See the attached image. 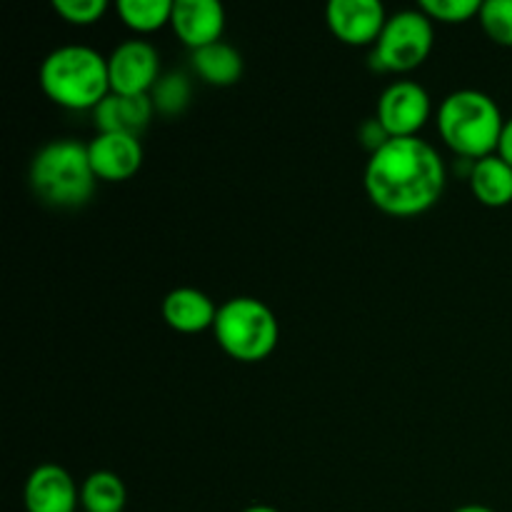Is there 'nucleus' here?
Segmentation results:
<instances>
[{"label":"nucleus","instance_id":"f257e3e1","mask_svg":"<svg viewBox=\"0 0 512 512\" xmlns=\"http://www.w3.org/2000/svg\"><path fill=\"white\" fill-rule=\"evenodd\" d=\"M365 193L385 215L415 218L443 198L448 168L438 150L418 138H390L365 165Z\"/></svg>","mask_w":512,"mask_h":512},{"label":"nucleus","instance_id":"f03ea898","mask_svg":"<svg viewBox=\"0 0 512 512\" xmlns=\"http://www.w3.org/2000/svg\"><path fill=\"white\" fill-rule=\"evenodd\" d=\"M40 90L68 110H95L110 95L108 58L88 45H60L40 63Z\"/></svg>","mask_w":512,"mask_h":512},{"label":"nucleus","instance_id":"7ed1b4c3","mask_svg":"<svg viewBox=\"0 0 512 512\" xmlns=\"http://www.w3.org/2000/svg\"><path fill=\"white\" fill-rule=\"evenodd\" d=\"M438 133L443 143L463 160H480L498 153L505 118L500 105L483 90H455L440 103Z\"/></svg>","mask_w":512,"mask_h":512},{"label":"nucleus","instance_id":"20e7f679","mask_svg":"<svg viewBox=\"0 0 512 512\" xmlns=\"http://www.w3.org/2000/svg\"><path fill=\"white\" fill-rule=\"evenodd\" d=\"M30 188L50 208H83L95 193L93 165L88 145L75 138L45 143L30 160Z\"/></svg>","mask_w":512,"mask_h":512},{"label":"nucleus","instance_id":"39448f33","mask_svg":"<svg viewBox=\"0 0 512 512\" xmlns=\"http://www.w3.org/2000/svg\"><path fill=\"white\" fill-rule=\"evenodd\" d=\"M213 333L225 355L240 363H260L278 348L280 325L263 300L238 295L218 308Z\"/></svg>","mask_w":512,"mask_h":512},{"label":"nucleus","instance_id":"423d86ee","mask_svg":"<svg viewBox=\"0 0 512 512\" xmlns=\"http://www.w3.org/2000/svg\"><path fill=\"white\" fill-rule=\"evenodd\" d=\"M433 38V20L420 8L393 13L373 45L370 68L380 73H410L428 60Z\"/></svg>","mask_w":512,"mask_h":512},{"label":"nucleus","instance_id":"0eeeda50","mask_svg":"<svg viewBox=\"0 0 512 512\" xmlns=\"http://www.w3.org/2000/svg\"><path fill=\"white\" fill-rule=\"evenodd\" d=\"M433 103L428 90L415 80H398L388 85L378 98L375 118L390 138H418L430 120Z\"/></svg>","mask_w":512,"mask_h":512},{"label":"nucleus","instance_id":"6e6552de","mask_svg":"<svg viewBox=\"0 0 512 512\" xmlns=\"http://www.w3.org/2000/svg\"><path fill=\"white\" fill-rule=\"evenodd\" d=\"M110 93L150 95L160 80V53L148 40H125L108 55Z\"/></svg>","mask_w":512,"mask_h":512},{"label":"nucleus","instance_id":"1a4fd4ad","mask_svg":"<svg viewBox=\"0 0 512 512\" xmlns=\"http://www.w3.org/2000/svg\"><path fill=\"white\" fill-rule=\"evenodd\" d=\"M388 18L380 0H330L325 8L330 33L353 48L378 43Z\"/></svg>","mask_w":512,"mask_h":512},{"label":"nucleus","instance_id":"9d476101","mask_svg":"<svg viewBox=\"0 0 512 512\" xmlns=\"http://www.w3.org/2000/svg\"><path fill=\"white\" fill-rule=\"evenodd\" d=\"M23 503L28 512H78L80 488L68 470L45 463L25 480Z\"/></svg>","mask_w":512,"mask_h":512},{"label":"nucleus","instance_id":"9b49d317","mask_svg":"<svg viewBox=\"0 0 512 512\" xmlns=\"http://www.w3.org/2000/svg\"><path fill=\"white\" fill-rule=\"evenodd\" d=\"M170 28L195 53L223 38L225 8L218 0H173Z\"/></svg>","mask_w":512,"mask_h":512},{"label":"nucleus","instance_id":"f8f14e48","mask_svg":"<svg viewBox=\"0 0 512 512\" xmlns=\"http://www.w3.org/2000/svg\"><path fill=\"white\" fill-rule=\"evenodd\" d=\"M88 155L95 178L105 183H123L143 165V145L135 135L98 133L88 143Z\"/></svg>","mask_w":512,"mask_h":512},{"label":"nucleus","instance_id":"ddd939ff","mask_svg":"<svg viewBox=\"0 0 512 512\" xmlns=\"http://www.w3.org/2000/svg\"><path fill=\"white\" fill-rule=\"evenodd\" d=\"M155 108L150 95H118L110 93L98 108L93 110V120L98 133H123L140 135L150 125Z\"/></svg>","mask_w":512,"mask_h":512},{"label":"nucleus","instance_id":"4468645a","mask_svg":"<svg viewBox=\"0 0 512 512\" xmlns=\"http://www.w3.org/2000/svg\"><path fill=\"white\" fill-rule=\"evenodd\" d=\"M160 313L170 328L193 335L213 328L218 318V305L198 288H175L163 298Z\"/></svg>","mask_w":512,"mask_h":512},{"label":"nucleus","instance_id":"2eb2a0df","mask_svg":"<svg viewBox=\"0 0 512 512\" xmlns=\"http://www.w3.org/2000/svg\"><path fill=\"white\" fill-rule=\"evenodd\" d=\"M475 200L488 208H505L512 203V165L498 153L475 160L468 173Z\"/></svg>","mask_w":512,"mask_h":512},{"label":"nucleus","instance_id":"dca6fc26","mask_svg":"<svg viewBox=\"0 0 512 512\" xmlns=\"http://www.w3.org/2000/svg\"><path fill=\"white\" fill-rule=\"evenodd\" d=\"M190 65H193L195 75H200V80H205L208 85L215 88H228L235 85L243 78V55L240 50H235L230 43H218L208 45V48H200L190 55Z\"/></svg>","mask_w":512,"mask_h":512},{"label":"nucleus","instance_id":"f3484780","mask_svg":"<svg viewBox=\"0 0 512 512\" xmlns=\"http://www.w3.org/2000/svg\"><path fill=\"white\" fill-rule=\"evenodd\" d=\"M128 490L120 475L110 470H95L80 485V508L83 512H123Z\"/></svg>","mask_w":512,"mask_h":512},{"label":"nucleus","instance_id":"a211bd4d","mask_svg":"<svg viewBox=\"0 0 512 512\" xmlns=\"http://www.w3.org/2000/svg\"><path fill=\"white\" fill-rule=\"evenodd\" d=\"M115 10H118L120 20L130 30H135L140 35H148L170 25L173 0H120L115 5Z\"/></svg>","mask_w":512,"mask_h":512},{"label":"nucleus","instance_id":"6ab92c4d","mask_svg":"<svg viewBox=\"0 0 512 512\" xmlns=\"http://www.w3.org/2000/svg\"><path fill=\"white\" fill-rule=\"evenodd\" d=\"M193 98V85L185 73H165L150 90V100H153L155 113L165 115V118H175V115L185 113Z\"/></svg>","mask_w":512,"mask_h":512},{"label":"nucleus","instance_id":"aec40b11","mask_svg":"<svg viewBox=\"0 0 512 512\" xmlns=\"http://www.w3.org/2000/svg\"><path fill=\"white\" fill-rule=\"evenodd\" d=\"M478 18L490 40L512 48V0H485Z\"/></svg>","mask_w":512,"mask_h":512},{"label":"nucleus","instance_id":"412c9836","mask_svg":"<svg viewBox=\"0 0 512 512\" xmlns=\"http://www.w3.org/2000/svg\"><path fill=\"white\" fill-rule=\"evenodd\" d=\"M418 8L423 10L430 20L458 25L468 23L475 15H480L483 3H480V0H420Z\"/></svg>","mask_w":512,"mask_h":512},{"label":"nucleus","instance_id":"4be33fe9","mask_svg":"<svg viewBox=\"0 0 512 512\" xmlns=\"http://www.w3.org/2000/svg\"><path fill=\"white\" fill-rule=\"evenodd\" d=\"M53 10L70 25H95L105 13V0H53Z\"/></svg>","mask_w":512,"mask_h":512},{"label":"nucleus","instance_id":"5701e85b","mask_svg":"<svg viewBox=\"0 0 512 512\" xmlns=\"http://www.w3.org/2000/svg\"><path fill=\"white\" fill-rule=\"evenodd\" d=\"M358 138H360V143L370 150V155H373L375 150H380L385 143H388L390 135L385 133V128L378 123V118H368L363 125H360Z\"/></svg>","mask_w":512,"mask_h":512},{"label":"nucleus","instance_id":"b1692460","mask_svg":"<svg viewBox=\"0 0 512 512\" xmlns=\"http://www.w3.org/2000/svg\"><path fill=\"white\" fill-rule=\"evenodd\" d=\"M498 155L505 160V163L512 165V118L505 120L503 135H500V145H498Z\"/></svg>","mask_w":512,"mask_h":512},{"label":"nucleus","instance_id":"393cba45","mask_svg":"<svg viewBox=\"0 0 512 512\" xmlns=\"http://www.w3.org/2000/svg\"><path fill=\"white\" fill-rule=\"evenodd\" d=\"M453 512H495L493 508H485V505H463V508L453 510Z\"/></svg>","mask_w":512,"mask_h":512},{"label":"nucleus","instance_id":"a878e982","mask_svg":"<svg viewBox=\"0 0 512 512\" xmlns=\"http://www.w3.org/2000/svg\"><path fill=\"white\" fill-rule=\"evenodd\" d=\"M240 512H280V510L270 508V505H250V508H245V510H240Z\"/></svg>","mask_w":512,"mask_h":512}]
</instances>
